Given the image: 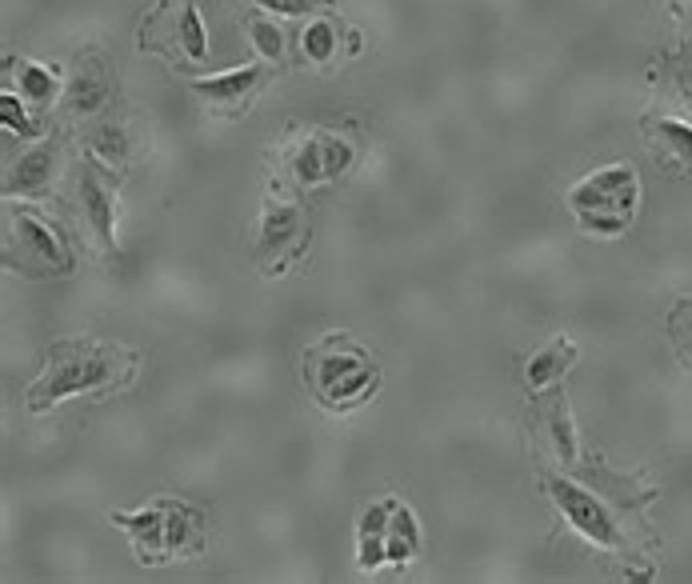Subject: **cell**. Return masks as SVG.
Returning a JSON list of instances; mask_svg holds the SVG:
<instances>
[{
	"label": "cell",
	"instance_id": "6da1fadb",
	"mask_svg": "<svg viewBox=\"0 0 692 584\" xmlns=\"http://www.w3.org/2000/svg\"><path fill=\"white\" fill-rule=\"evenodd\" d=\"M137 372V357L117 345H93V340H56L48 353V368L29 385V412H44L65 397L125 385Z\"/></svg>",
	"mask_w": 692,
	"mask_h": 584
},
{
	"label": "cell",
	"instance_id": "7a4b0ae2",
	"mask_svg": "<svg viewBox=\"0 0 692 584\" xmlns=\"http://www.w3.org/2000/svg\"><path fill=\"white\" fill-rule=\"evenodd\" d=\"M544 493L556 500V509L564 512V520L581 532L584 541H593L596 549L608 552L628 549V537L620 532L617 517H613V505H605L601 493L581 488L576 480H561V476H544Z\"/></svg>",
	"mask_w": 692,
	"mask_h": 584
},
{
	"label": "cell",
	"instance_id": "3957f363",
	"mask_svg": "<svg viewBox=\"0 0 692 584\" xmlns=\"http://www.w3.org/2000/svg\"><path fill=\"white\" fill-rule=\"evenodd\" d=\"M640 201V181L628 164H608L596 169L593 176H584L569 193V208L573 213H608V217L632 220Z\"/></svg>",
	"mask_w": 692,
	"mask_h": 584
},
{
	"label": "cell",
	"instance_id": "277c9868",
	"mask_svg": "<svg viewBox=\"0 0 692 584\" xmlns=\"http://www.w3.org/2000/svg\"><path fill=\"white\" fill-rule=\"evenodd\" d=\"M309 372H313L321 401L336 404V409L348 401H360L377 385V368L360 357V348H353V353H321L316 348L313 360H309Z\"/></svg>",
	"mask_w": 692,
	"mask_h": 584
},
{
	"label": "cell",
	"instance_id": "5b68a950",
	"mask_svg": "<svg viewBox=\"0 0 692 584\" xmlns=\"http://www.w3.org/2000/svg\"><path fill=\"white\" fill-rule=\"evenodd\" d=\"M304 237H309V220L296 205L289 201H269L264 205V217H260V232H257V257L264 264L272 260H292L301 252Z\"/></svg>",
	"mask_w": 692,
	"mask_h": 584
},
{
	"label": "cell",
	"instance_id": "8992f818",
	"mask_svg": "<svg viewBox=\"0 0 692 584\" xmlns=\"http://www.w3.org/2000/svg\"><path fill=\"white\" fill-rule=\"evenodd\" d=\"M12 240H17V252L41 277H65V272H73V257H68L65 240L56 237L44 220L29 217V213H17L12 217Z\"/></svg>",
	"mask_w": 692,
	"mask_h": 584
},
{
	"label": "cell",
	"instance_id": "52a82bcc",
	"mask_svg": "<svg viewBox=\"0 0 692 584\" xmlns=\"http://www.w3.org/2000/svg\"><path fill=\"white\" fill-rule=\"evenodd\" d=\"M532 412L541 417L552 453L561 456V465H576V448H581V444H576V424L573 417H569V397H564L561 385H549V389L537 392Z\"/></svg>",
	"mask_w": 692,
	"mask_h": 584
},
{
	"label": "cell",
	"instance_id": "ba28073f",
	"mask_svg": "<svg viewBox=\"0 0 692 584\" xmlns=\"http://www.w3.org/2000/svg\"><path fill=\"white\" fill-rule=\"evenodd\" d=\"M56 164H61V144L41 141L33 149L17 156V164L4 176V193L9 196H41V188H48V181L56 176Z\"/></svg>",
	"mask_w": 692,
	"mask_h": 584
},
{
	"label": "cell",
	"instance_id": "9c48e42d",
	"mask_svg": "<svg viewBox=\"0 0 692 584\" xmlns=\"http://www.w3.org/2000/svg\"><path fill=\"white\" fill-rule=\"evenodd\" d=\"M80 208H85V220L93 225L97 240L109 252H117V213H112V193L109 184L100 181L97 164H85L80 173Z\"/></svg>",
	"mask_w": 692,
	"mask_h": 584
},
{
	"label": "cell",
	"instance_id": "30bf717a",
	"mask_svg": "<svg viewBox=\"0 0 692 584\" xmlns=\"http://www.w3.org/2000/svg\"><path fill=\"white\" fill-rule=\"evenodd\" d=\"M76 73L65 88V109L73 117H93V112L105 109V100H109L112 85H109V73L100 65L97 56H85V61H76Z\"/></svg>",
	"mask_w": 692,
	"mask_h": 584
},
{
	"label": "cell",
	"instance_id": "8fae6325",
	"mask_svg": "<svg viewBox=\"0 0 692 584\" xmlns=\"http://www.w3.org/2000/svg\"><path fill=\"white\" fill-rule=\"evenodd\" d=\"M112 524L129 532L137 552H141L144 561H156L169 552V532H164V505L156 509H144V512H112Z\"/></svg>",
	"mask_w": 692,
	"mask_h": 584
},
{
	"label": "cell",
	"instance_id": "7c38bea8",
	"mask_svg": "<svg viewBox=\"0 0 692 584\" xmlns=\"http://www.w3.org/2000/svg\"><path fill=\"white\" fill-rule=\"evenodd\" d=\"M260 76H264V65H245V68H233V73L193 80V93L201 100H208V105H237L240 97H249L252 88L260 85Z\"/></svg>",
	"mask_w": 692,
	"mask_h": 584
},
{
	"label": "cell",
	"instance_id": "4fadbf2b",
	"mask_svg": "<svg viewBox=\"0 0 692 584\" xmlns=\"http://www.w3.org/2000/svg\"><path fill=\"white\" fill-rule=\"evenodd\" d=\"M573 365H576V345L573 340H564V336H556V340L544 345L541 353H532L529 368H525V380H529L532 392H541V389H549V385H561V377Z\"/></svg>",
	"mask_w": 692,
	"mask_h": 584
},
{
	"label": "cell",
	"instance_id": "5bb4252c",
	"mask_svg": "<svg viewBox=\"0 0 692 584\" xmlns=\"http://www.w3.org/2000/svg\"><path fill=\"white\" fill-rule=\"evenodd\" d=\"M164 505V532H169V552L188 549L196 552L201 541H205V517L181 500H161Z\"/></svg>",
	"mask_w": 692,
	"mask_h": 584
},
{
	"label": "cell",
	"instance_id": "9a60e30c",
	"mask_svg": "<svg viewBox=\"0 0 692 584\" xmlns=\"http://www.w3.org/2000/svg\"><path fill=\"white\" fill-rule=\"evenodd\" d=\"M385 544H389V564H409L417 552H421V524L412 517L409 505L397 500L389 520V532H385Z\"/></svg>",
	"mask_w": 692,
	"mask_h": 584
},
{
	"label": "cell",
	"instance_id": "2e32d148",
	"mask_svg": "<svg viewBox=\"0 0 692 584\" xmlns=\"http://www.w3.org/2000/svg\"><path fill=\"white\" fill-rule=\"evenodd\" d=\"M588 488L593 493H601V497H608V505L613 509H640V505H649V493H628L632 488V480L620 473H613V468H605L601 461H596L593 468H588Z\"/></svg>",
	"mask_w": 692,
	"mask_h": 584
},
{
	"label": "cell",
	"instance_id": "e0dca14e",
	"mask_svg": "<svg viewBox=\"0 0 692 584\" xmlns=\"http://www.w3.org/2000/svg\"><path fill=\"white\" fill-rule=\"evenodd\" d=\"M289 169H292V176H296V184H321V181H328L325 141H321V137H304L301 144H292Z\"/></svg>",
	"mask_w": 692,
	"mask_h": 584
},
{
	"label": "cell",
	"instance_id": "ac0fdd59",
	"mask_svg": "<svg viewBox=\"0 0 692 584\" xmlns=\"http://www.w3.org/2000/svg\"><path fill=\"white\" fill-rule=\"evenodd\" d=\"M17 88H21V97L33 100V105H48L53 97H61L56 68H44L36 65V61H17Z\"/></svg>",
	"mask_w": 692,
	"mask_h": 584
},
{
	"label": "cell",
	"instance_id": "d6986e66",
	"mask_svg": "<svg viewBox=\"0 0 692 584\" xmlns=\"http://www.w3.org/2000/svg\"><path fill=\"white\" fill-rule=\"evenodd\" d=\"M176 41H181V48H184V56H188V61H205V56H208V33H205V24H201V12H196L193 0H188V4H181Z\"/></svg>",
	"mask_w": 692,
	"mask_h": 584
},
{
	"label": "cell",
	"instance_id": "ffe728a7",
	"mask_svg": "<svg viewBox=\"0 0 692 584\" xmlns=\"http://www.w3.org/2000/svg\"><path fill=\"white\" fill-rule=\"evenodd\" d=\"M301 53L313 61V65H328L336 56V29L328 21H313L301 33Z\"/></svg>",
	"mask_w": 692,
	"mask_h": 584
},
{
	"label": "cell",
	"instance_id": "44dd1931",
	"mask_svg": "<svg viewBox=\"0 0 692 584\" xmlns=\"http://www.w3.org/2000/svg\"><path fill=\"white\" fill-rule=\"evenodd\" d=\"M657 137L677 152V161L684 164V173H692V125H684V120L677 117H660Z\"/></svg>",
	"mask_w": 692,
	"mask_h": 584
},
{
	"label": "cell",
	"instance_id": "7402d4cb",
	"mask_svg": "<svg viewBox=\"0 0 692 584\" xmlns=\"http://www.w3.org/2000/svg\"><path fill=\"white\" fill-rule=\"evenodd\" d=\"M249 33H252V48H257L260 61H281V53H284L281 24L269 21V17H252V21H249Z\"/></svg>",
	"mask_w": 692,
	"mask_h": 584
},
{
	"label": "cell",
	"instance_id": "603a6c76",
	"mask_svg": "<svg viewBox=\"0 0 692 584\" xmlns=\"http://www.w3.org/2000/svg\"><path fill=\"white\" fill-rule=\"evenodd\" d=\"M669 336H672V348L681 353V365L692 368V301L677 304L669 316Z\"/></svg>",
	"mask_w": 692,
	"mask_h": 584
},
{
	"label": "cell",
	"instance_id": "cb8c5ba5",
	"mask_svg": "<svg viewBox=\"0 0 692 584\" xmlns=\"http://www.w3.org/2000/svg\"><path fill=\"white\" fill-rule=\"evenodd\" d=\"M93 152H97L100 161H125V156H129L125 129H117V125H105V129H97V137H93Z\"/></svg>",
	"mask_w": 692,
	"mask_h": 584
},
{
	"label": "cell",
	"instance_id": "d4e9b609",
	"mask_svg": "<svg viewBox=\"0 0 692 584\" xmlns=\"http://www.w3.org/2000/svg\"><path fill=\"white\" fill-rule=\"evenodd\" d=\"M392 509H397V500H377V505H368L365 512H360V537H385L389 532V520H392Z\"/></svg>",
	"mask_w": 692,
	"mask_h": 584
},
{
	"label": "cell",
	"instance_id": "484cf974",
	"mask_svg": "<svg viewBox=\"0 0 692 584\" xmlns=\"http://www.w3.org/2000/svg\"><path fill=\"white\" fill-rule=\"evenodd\" d=\"M0 120H4V129L9 132H17V137H33V120L24 117V109H21V97H12V93H4L0 97Z\"/></svg>",
	"mask_w": 692,
	"mask_h": 584
},
{
	"label": "cell",
	"instance_id": "4316f807",
	"mask_svg": "<svg viewBox=\"0 0 692 584\" xmlns=\"http://www.w3.org/2000/svg\"><path fill=\"white\" fill-rule=\"evenodd\" d=\"M576 220H581L584 232H596V237H620L632 220L625 217H608V213H576Z\"/></svg>",
	"mask_w": 692,
	"mask_h": 584
},
{
	"label": "cell",
	"instance_id": "83f0119b",
	"mask_svg": "<svg viewBox=\"0 0 692 584\" xmlns=\"http://www.w3.org/2000/svg\"><path fill=\"white\" fill-rule=\"evenodd\" d=\"M325 141V169H328V181L345 173L348 164H353V149H348L345 137H321Z\"/></svg>",
	"mask_w": 692,
	"mask_h": 584
},
{
	"label": "cell",
	"instance_id": "f1b7e54d",
	"mask_svg": "<svg viewBox=\"0 0 692 584\" xmlns=\"http://www.w3.org/2000/svg\"><path fill=\"white\" fill-rule=\"evenodd\" d=\"M669 61H672V80H677V88H681V97L692 105V44L669 53Z\"/></svg>",
	"mask_w": 692,
	"mask_h": 584
},
{
	"label": "cell",
	"instance_id": "f546056e",
	"mask_svg": "<svg viewBox=\"0 0 692 584\" xmlns=\"http://www.w3.org/2000/svg\"><path fill=\"white\" fill-rule=\"evenodd\" d=\"M385 561H389V544H385V537H360V549H357L360 569L372 573V569H380Z\"/></svg>",
	"mask_w": 692,
	"mask_h": 584
},
{
	"label": "cell",
	"instance_id": "4dcf8cb0",
	"mask_svg": "<svg viewBox=\"0 0 692 584\" xmlns=\"http://www.w3.org/2000/svg\"><path fill=\"white\" fill-rule=\"evenodd\" d=\"M252 4L284 12V17H301V12H313V9H321V4H333V0H252Z\"/></svg>",
	"mask_w": 692,
	"mask_h": 584
},
{
	"label": "cell",
	"instance_id": "1f68e13d",
	"mask_svg": "<svg viewBox=\"0 0 692 584\" xmlns=\"http://www.w3.org/2000/svg\"><path fill=\"white\" fill-rule=\"evenodd\" d=\"M672 17H677L684 33L692 36V0H677V4H672Z\"/></svg>",
	"mask_w": 692,
	"mask_h": 584
}]
</instances>
